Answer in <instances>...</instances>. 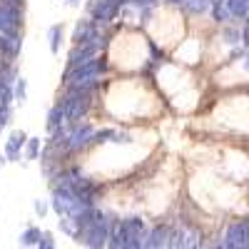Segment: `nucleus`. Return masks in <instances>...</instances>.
I'll return each mask as SVG.
<instances>
[{
	"mask_svg": "<svg viewBox=\"0 0 249 249\" xmlns=\"http://www.w3.org/2000/svg\"><path fill=\"white\" fill-rule=\"evenodd\" d=\"M18 18L20 15L13 5H8V3L0 5V33H13L15 25H18Z\"/></svg>",
	"mask_w": 249,
	"mask_h": 249,
	"instance_id": "f257e3e1",
	"label": "nucleus"
},
{
	"mask_svg": "<svg viewBox=\"0 0 249 249\" xmlns=\"http://www.w3.org/2000/svg\"><path fill=\"white\" fill-rule=\"evenodd\" d=\"M117 3H120V0H102V3L95 8V13H97V18L102 20V23H107V20L115 15V8H117Z\"/></svg>",
	"mask_w": 249,
	"mask_h": 249,
	"instance_id": "f03ea898",
	"label": "nucleus"
},
{
	"mask_svg": "<svg viewBox=\"0 0 249 249\" xmlns=\"http://www.w3.org/2000/svg\"><path fill=\"white\" fill-rule=\"evenodd\" d=\"M18 48H20V40H18L15 35H3V37H0V50H3V53L15 55Z\"/></svg>",
	"mask_w": 249,
	"mask_h": 249,
	"instance_id": "7ed1b4c3",
	"label": "nucleus"
},
{
	"mask_svg": "<svg viewBox=\"0 0 249 249\" xmlns=\"http://www.w3.org/2000/svg\"><path fill=\"white\" fill-rule=\"evenodd\" d=\"M230 8H232V13L234 15H247V0H232V3H230Z\"/></svg>",
	"mask_w": 249,
	"mask_h": 249,
	"instance_id": "20e7f679",
	"label": "nucleus"
},
{
	"mask_svg": "<svg viewBox=\"0 0 249 249\" xmlns=\"http://www.w3.org/2000/svg\"><path fill=\"white\" fill-rule=\"evenodd\" d=\"M53 37H57V28L53 30ZM53 50H57V40H53Z\"/></svg>",
	"mask_w": 249,
	"mask_h": 249,
	"instance_id": "39448f33",
	"label": "nucleus"
},
{
	"mask_svg": "<svg viewBox=\"0 0 249 249\" xmlns=\"http://www.w3.org/2000/svg\"><path fill=\"white\" fill-rule=\"evenodd\" d=\"M5 3H8V5H10V3H18V0H5Z\"/></svg>",
	"mask_w": 249,
	"mask_h": 249,
	"instance_id": "423d86ee",
	"label": "nucleus"
}]
</instances>
